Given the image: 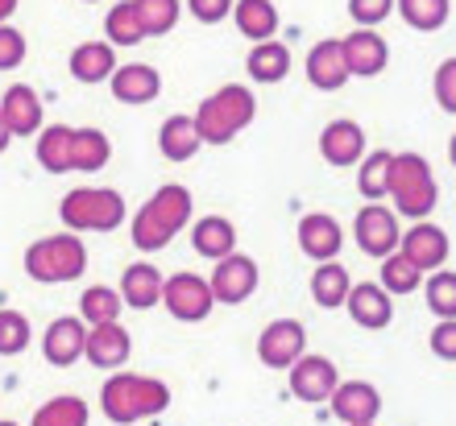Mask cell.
Instances as JSON below:
<instances>
[{
  "label": "cell",
  "mask_w": 456,
  "mask_h": 426,
  "mask_svg": "<svg viewBox=\"0 0 456 426\" xmlns=\"http://www.w3.org/2000/svg\"><path fill=\"white\" fill-rule=\"evenodd\" d=\"M100 406H104V414H109L117 426H129V422H142V418H150V414H162L170 406V390L154 377L117 373V377L104 381Z\"/></svg>",
  "instance_id": "6da1fadb"
},
{
  "label": "cell",
  "mask_w": 456,
  "mask_h": 426,
  "mask_svg": "<svg viewBox=\"0 0 456 426\" xmlns=\"http://www.w3.org/2000/svg\"><path fill=\"white\" fill-rule=\"evenodd\" d=\"M187 215H191V195L187 187L179 182H167L162 190H154V199L145 203L137 220H133V245L145 253L162 249L183 224H187Z\"/></svg>",
  "instance_id": "7a4b0ae2"
},
{
  "label": "cell",
  "mask_w": 456,
  "mask_h": 426,
  "mask_svg": "<svg viewBox=\"0 0 456 426\" xmlns=\"http://www.w3.org/2000/svg\"><path fill=\"white\" fill-rule=\"evenodd\" d=\"M253 95L245 92L240 84H228L220 87L216 95H208L204 104H200V117H195V129H200V137L212 145H224L232 141L245 125L253 120Z\"/></svg>",
  "instance_id": "3957f363"
},
{
  "label": "cell",
  "mask_w": 456,
  "mask_h": 426,
  "mask_svg": "<svg viewBox=\"0 0 456 426\" xmlns=\"http://www.w3.org/2000/svg\"><path fill=\"white\" fill-rule=\"evenodd\" d=\"M59 215L71 232H112L125 220V199L109 187H79L62 199Z\"/></svg>",
  "instance_id": "277c9868"
},
{
  "label": "cell",
  "mask_w": 456,
  "mask_h": 426,
  "mask_svg": "<svg viewBox=\"0 0 456 426\" xmlns=\"http://www.w3.org/2000/svg\"><path fill=\"white\" fill-rule=\"evenodd\" d=\"M87 265V249L79 237H46L34 240L25 253V273L34 282H75Z\"/></svg>",
  "instance_id": "5b68a950"
},
{
  "label": "cell",
  "mask_w": 456,
  "mask_h": 426,
  "mask_svg": "<svg viewBox=\"0 0 456 426\" xmlns=\"http://www.w3.org/2000/svg\"><path fill=\"white\" fill-rule=\"evenodd\" d=\"M390 195H395L398 212L411 215V220H423V215L436 207V178L419 154H395Z\"/></svg>",
  "instance_id": "8992f818"
},
{
  "label": "cell",
  "mask_w": 456,
  "mask_h": 426,
  "mask_svg": "<svg viewBox=\"0 0 456 426\" xmlns=\"http://www.w3.org/2000/svg\"><path fill=\"white\" fill-rule=\"evenodd\" d=\"M162 302L170 307L175 319L200 323V319H208V310H212L216 294H212V285H208L204 277H195V273H175V277L162 285Z\"/></svg>",
  "instance_id": "52a82bcc"
},
{
  "label": "cell",
  "mask_w": 456,
  "mask_h": 426,
  "mask_svg": "<svg viewBox=\"0 0 456 426\" xmlns=\"http://www.w3.org/2000/svg\"><path fill=\"white\" fill-rule=\"evenodd\" d=\"M303 348H307V335H303V323L295 319H274L257 340V356L270 368H295L303 360Z\"/></svg>",
  "instance_id": "ba28073f"
},
{
  "label": "cell",
  "mask_w": 456,
  "mask_h": 426,
  "mask_svg": "<svg viewBox=\"0 0 456 426\" xmlns=\"http://www.w3.org/2000/svg\"><path fill=\"white\" fill-rule=\"evenodd\" d=\"M340 390V377H337V365L324 360V356H303L299 365L290 368V393L299 402H332V393Z\"/></svg>",
  "instance_id": "9c48e42d"
},
{
  "label": "cell",
  "mask_w": 456,
  "mask_h": 426,
  "mask_svg": "<svg viewBox=\"0 0 456 426\" xmlns=\"http://www.w3.org/2000/svg\"><path fill=\"white\" fill-rule=\"evenodd\" d=\"M403 240V232H398L395 215L386 212V207H378V203H370V207H361L357 212V245L361 253H370V257H390L395 253V245Z\"/></svg>",
  "instance_id": "30bf717a"
},
{
  "label": "cell",
  "mask_w": 456,
  "mask_h": 426,
  "mask_svg": "<svg viewBox=\"0 0 456 426\" xmlns=\"http://www.w3.org/2000/svg\"><path fill=\"white\" fill-rule=\"evenodd\" d=\"M378 410H382V398H378V390H373L370 381H345L332 393V414L345 426H373Z\"/></svg>",
  "instance_id": "8fae6325"
},
{
  "label": "cell",
  "mask_w": 456,
  "mask_h": 426,
  "mask_svg": "<svg viewBox=\"0 0 456 426\" xmlns=\"http://www.w3.org/2000/svg\"><path fill=\"white\" fill-rule=\"evenodd\" d=\"M257 290V265L249 257H224L216 261V273H212V294L216 302H245V298Z\"/></svg>",
  "instance_id": "7c38bea8"
},
{
  "label": "cell",
  "mask_w": 456,
  "mask_h": 426,
  "mask_svg": "<svg viewBox=\"0 0 456 426\" xmlns=\"http://www.w3.org/2000/svg\"><path fill=\"white\" fill-rule=\"evenodd\" d=\"M42 352H46L50 365H59V368L75 365V360L87 352V327H84V319H71V315H67V319H54L46 327Z\"/></svg>",
  "instance_id": "4fadbf2b"
},
{
  "label": "cell",
  "mask_w": 456,
  "mask_h": 426,
  "mask_svg": "<svg viewBox=\"0 0 456 426\" xmlns=\"http://www.w3.org/2000/svg\"><path fill=\"white\" fill-rule=\"evenodd\" d=\"M299 245H303V253H307L312 261L328 265V261L340 253L345 237H340V224L332 220V215L315 212V215H303V224H299Z\"/></svg>",
  "instance_id": "5bb4252c"
},
{
  "label": "cell",
  "mask_w": 456,
  "mask_h": 426,
  "mask_svg": "<svg viewBox=\"0 0 456 426\" xmlns=\"http://www.w3.org/2000/svg\"><path fill=\"white\" fill-rule=\"evenodd\" d=\"M0 112L9 120L12 137H29V133L42 129V100H37V92L29 84L9 87L4 100H0Z\"/></svg>",
  "instance_id": "9a60e30c"
},
{
  "label": "cell",
  "mask_w": 456,
  "mask_h": 426,
  "mask_svg": "<svg viewBox=\"0 0 456 426\" xmlns=\"http://www.w3.org/2000/svg\"><path fill=\"white\" fill-rule=\"evenodd\" d=\"M340 46H345L348 75H378V71H386L390 50H386V42L373 34V29H357V34L345 37Z\"/></svg>",
  "instance_id": "2e32d148"
},
{
  "label": "cell",
  "mask_w": 456,
  "mask_h": 426,
  "mask_svg": "<svg viewBox=\"0 0 456 426\" xmlns=\"http://www.w3.org/2000/svg\"><path fill=\"white\" fill-rule=\"evenodd\" d=\"M307 79H312L320 92H337L348 79V62H345V46L340 42H320V46L307 54Z\"/></svg>",
  "instance_id": "e0dca14e"
},
{
  "label": "cell",
  "mask_w": 456,
  "mask_h": 426,
  "mask_svg": "<svg viewBox=\"0 0 456 426\" xmlns=\"http://www.w3.org/2000/svg\"><path fill=\"white\" fill-rule=\"evenodd\" d=\"M129 332L120 323H104V327H92L87 332V360L96 368H120L129 360Z\"/></svg>",
  "instance_id": "ac0fdd59"
},
{
  "label": "cell",
  "mask_w": 456,
  "mask_h": 426,
  "mask_svg": "<svg viewBox=\"0 0 456 426\" xmlns=\"http://www.w3.org/2000/svg\"><path fill=\"white\" fill-rule=\"evenodd\" d=\"M361 149H365V137H361V129L353 120H332V125L320 133V154H324V162H332V166H353L361 157Z\"/></svg>",
  "instance_id": "d6986e66"
},
{
  "label": "cell",
  "mask_w": 456,
  "mask_h": 426,
  "mask_svg": "<svg viewBox=\"0 0 456 426\" xmlns=\"http://www.w3.org/2000/svg\"><path fill=\"white\" fill-rule=\"evenodd\" d=\"M348 310H353V319L361 323V327H370V332H378V327H386V323L395 319V307H390V298H386L382 285H353L348 290Z\"/></svg>",
  "instance_id": "ffe728a7"
},
{
  "label": "cell",
  "mask_w": 456,
  "mask_h": 426,
  "mask_svg": "<svg viewBox=\"0 0 456 426\" xmlns=\"http://www.w3.org/2000/svg\"><path fill=\"white\" fill-rule=\"evenodd\" d=\"M158 92H162V79H158V71L145 67V62L120 67V71L112 75V95H117L120 104H150Z\"/></svg>",
  "instance_id": "44dd1931"
},
{
  "label": "cell",
  "mask_w": 456,
  "mask_h": 426,
  "mask_svg": "<svg viewBox=\"0 0 456 426\" xmlns=\"http://www.w3.org/2000/svg\"><path fill=\"white\" fill-rule=\"evenodd\" d=\"M403 257H411L419 269H436L448 257V237L436 224H415L403 237Z\"/></svg>",
  "instance_id": "7402d4cb"
},
{
  "label": "cell",
  "mask_w": 456,
  "mask_h": 426,
  "mask_svg": "<svg viewBox=\"0 0 456 426\" xmlns=\"http://www.w3.org/2000/svg\"><path fill=\"white\" fill-rule=\"evenodd\" d=\"M71 75L79 84H100V79H112L117 75V59H112L109 42H87V46L71 50Z\"/></svg>",
  "instance_id": "603a6c76"
},
{
  "label": "cell",
  "mask_w": 456,
  "mask_h": 426,
  "mask_svg": "<svg viewBox=\"0 0 456 426\" xmlns=\"http://www.w3.org/2000/svg\"><path fill=\"white\" fill-rule=\"evenodd\" d=\"M191 245L200 257H212V261H224L232 257V245H237V228L228 224L224 215H208V220H200L191 232Z\"/></svg>",
  "instance_id": "cb8c5ba5"
},
{
  "label": "cell",
  "mask_w": 456,
  "mask_h": 426,
  "mask_svg": "<svg viewBox=\"0 0 456 426\" xmlns=\"http://www.w3.org/2000/svg\"><path fill=\"white\" fill-rule=\"evenodd\" d=\"M162 273L154 269V265H129L125 269V277H120V294H125V302L137 310L154 307V302H162Z\"/></svg>",
  "instance_id": "d4e9b609"
},
{
  "label": "cell",
  "mask_w": 456,
  "mask_h": 426,
  "mask_svg": "<svg viewBox=\"0 0 456 426\" xmlns=\"http://www.w3.org/2000/svg\"><path fill=\"white\" fill-rule=\"evenodd\" d=\"M200 145H204V137L195 129V120H187V117H170L167 125H162V133H158V149H162V157H170V162L195 157Z\"/></svg>",
  "instance_id": "484cf974"
},
{
  "label": "cell",
  "mask_w": 456,
  "mask_h": 426,
  "mask_svg": "<svg viewBox=\"0 0 456 426\" xmlns=\"http://www.w3.org/2000/svg\"><path fill=\"white\" fill-rule=\"evenodd\" d=\"M71 141H75V129H67V125L42 129V137H37V162H42V170L67 174L71 170Z\"/></svg>",
  "instance_id": "4316f807"
},
{
  "label": "cell",
  "mask_w": 456,
  "mask_h": 426,
  "mask_svg": "<svg viewBox=\"0 0 456 426\" xmlns=\"http://www.w3.org/2000/svg\"><path fill=\"white\" fill-rule=\"evenodd\" d=\"M249 75L257 79V84H278L282 75L290 71V50L282 46V42H257V46L249 50Z\"/></svg>",
  "instance_id": "83f0119b"
},
{
  "label": "cell",
  "mask_w": 456,
  "mask_h": 426,
  "mask_svg": "<svg viewBox=\"0 0 456 426\" xmlns=\"http://www.w3.org/2000/svg\"><path fill=\"white\" fill-rule=\"evenodd\" d=\"M348 273H345V265H337V261H328V265H320V269L312 273V294H315V302L320 307H345L348 302Z\"/></svg>",
  "instance_id": "f1b7e54d"
},
{
  "label": "cell",
  "mask_w": 456,
  "mask_h": 426,
  "mask_svg": "<svg viewBox=\"0 0 456 426\" xmlns=\"http://www.w3.org/2000/svg\"><path fill=\"white\" fill-rule=\"evenodd\" d=\"M232 12H237V29L245 37H274V29H278V12H274V4L270 0H237L232 4Z\"/></svg>",
  "instance_id": "f546056e"
},
{
  "label": "cell",
  "mask_w": 456,
  "mask_h": 426,
  "mask_svg": "<svg viewBox=\"0 0 456 426\" xmlns=\"http://www.w3.org/2000/svg\"><path fill=\"white\" fill-rule=\"evenodd\" d=\"M109 137L96 129H75V141H71V170H104L109 166Z\"/></svg>",
  "instance_id": "4dcf8cb0"
},
{
  "label": "cell",
  "mask_w": 456,
  "mask_h": 426,
  "mask_svg": "<svg viewBox=\"0 0 456 426\" xmlns=\"http://www.w3.org/2000/svg\"><path fill=\"white\" fill-rule=\"evenodd\" d=\"M104 34H109V42L112 46H137L145 37V29H142V17H137V4H117V9L104 17Z\"/></svg>",
  "instance_id": "1f68e13d"
},
{
  "label": "cell",
  "mask_w": 456,
  "mask_h": 426,
  "mask_svg": "<svg viewBox=\"0 0 456 426\" xmlns=\"http://www.w3.org/2000/svg\"><path fill=\"white\" fill-rule=\"evenodd\" d=\"M79 310L92 327H104V323H117L120 315V294L109 290V285H87L84 298H79Z\"/></svg>",
  "instance_id": "d6a6232c"
},
{
  "label": "cell",
  "mask_w": 456,
  "mask_h": 426,
  "mask_svg": "<svg viewBox=\"0 0 456 426\" xmlns=\"http://www.w3.org/2000/svg\"><path fill=\"white\" fill-rule=\"evenodd\" d=\"M398 12H403V21L411 29L432 34V29H440L448 21V0H398Z\"/></svg>",
  "instance_id": "836d02e7"
},
{
  "label": "cell",
  "mask_w": 456,
  "mask_h": 426,
  "mask_svg": "<svg viewBox=\"0 0 456 426\" xmlns=\"http://www.w3.org/2000/svg\"><path fill=\"white\" fill-rule=\"evenodd\" d=\"M390 170H395V154H370L365 157V166L357 174V187L365 199H382L386 190H390Z\"/></svg>",
  "instance_id": "e575fe53"
},
{
  "label": "cell",
  "mask_w": 456,
  "mask_h": 426,
  "mask_svg": "<svg viewBox=\"0 0 456 426\" xmlns=\"http://www.w3.org/2000/svg\"><path fill=\"white\" fill-rule=\"evenodd\" d=\"M29 426H87V402L79 398H54L34 414Z\"/></svg>",
  "instance_id": "d590c367"
},
{
  "label": "cell",
  "mask_w": 456,
  "mask_h": 426,
  "mask_svg": "<svg viewBox=\"0 0 456 426\" xmlns=\"http://www.w3.org/2000/svg\"><path fill=\"white\" fill-rule=\"evenodd\" d=\"M137 4V17H142L145 37L170 34L175 21H179V0H133Z\"/></svg>",
  "instance_id": "8d00e7d4"
},
{
  "label": "cell",
  "mask_w": 456,
  "mask_h": 426,
  "mask_svg": "<svg viewBox=\"0 0 456 426\" xmlns=\"http://www.w3.org/2000/svg\"><path fill=\"white\" fill-rule=\"evenodd\" d=\"M419 265H415V261L411 257H403V253H390V257L382 261V290L386 294H411V290H415V285H419Z\"/></svg>",
  "instance_id": "74e56055"
},
{
  "label": "cell",
  "mask_w": 456,
  "mask_h": 426,
  "mask_svg": "<svg viewBox=\"0 0 456 426\" xmlns=\"http://www.w3.org/2000/svg\"><path fill=\"white\" fill-rule=\"evenodd\" d=\"M29 348V319L21 310H0V356H17Z\"/></svg>",
  "instance_id": "f35d334b"
},
{
  "label": "cell",
  "mask_w": 456,
  "mask_h": 426,
  "mask_svg": "<svg viewBox=\"0 0 456 426\" xmlns=\"http://www.w3.org/2000/svg\"><path fill=\"white\" fill-rule=\"evenodd\" d=\"M428 307L440 319H456V273H436L428 282Z\"/></svg>",
  "instance_id": "ab89813d"
},
{
  "label": "cell",
  "mask_w": 456,
  "mask_h": 426,
  "mask_svg": "<svg viewBox=\"0 0 456 426\" xmlns=\"http://www.w3.org/2000/svg\"><path fill=\"white\" fill-rule=\"evenodd\" d=\"M25 59V37L9 25H0V71H12V67H21Z\"/></svg>",
  "instance_id": "60d3db41"
},
{
  "label": "cell",
  "mask_w": 456,
  "mask_h": 426,
  "mask_svg": "<svg viewBox=\"0 0 456 426\" xmlns=\"http://www.w3.org/2000/svg\"><path fill=\"white\" fill-rule=\"evenodd\" d=\"M390 9H395V0H348V12H353V21H361V25L386 21Z\"/></svg>",
  "instance_id": "b9f144b4"
},
{
  "label": "cell",
  "mask_w": 456,
  "mask_h": 426,
  "mask_svg": "<svg viewBox=\"0 0 456 426\" xmlns=\"http://www.w3.org/2000/svg\"><path fill=\"white\" fill-rule=\"evenodd\" d=\"M436 100H440V108L456 112V59H448L444 67L436 71Z\"/></svg>",
  "instance_id": "7bdbcfd3"
},
{
  "label": "cell",
  "mask_w": 456,
  "mask_h": 426,
  "mask_svg": "<svg viewBox=\"0 0 456 426\" xmlns=\"http://www.w3.org/2000/svg\"><path fill=\"white\" fill-rule=\"evenodd\" d=\"M187 9L195 12V21H208L216 25L228 17V9H232V0H187Z\"/></svg>",
  "instance_id": "ee69618b"
},
{
  "label": "cell",
  "mask_w": 456,
  "mask_h": 426,
  "mask_svg": "<svg viewBox=\"0 0 456 426\" xmlns=\"http://www.w3.org/2000/svg\"><path fill=\"white\" fill-rule=\"evenodd\" d=\"M432 352L440 360H456V319H444L432 332Z\"/></svg>",
  "instance_id": "f6af8a7d"
},
{
  "label": "cell",
  "mask_w": 456,
  "mask_h": 426,
  "mask_svg": "<svg viewBox=\"0 0 456 426\" xmlns=\"http://www.w3.org/2000/svg\"><path fill=\"white\" fill-rule=\"evenodd\" d=\"M9 141H12V129H9V120H4V112H0V154L9 149Z\"/></svg>",
  "instance_id": "bcb514c9"
},
{
  "label": "cell",
  "mask_w": 456,
  "mask_h": 426,
  "mask_svg": "<svg viewBox=\"0 0 456 426\" xmlns=\"http://www.w3.org/2000/svg\"><path fill=\"white\" fill-rule=\"evenodd\" d=\"M12 9H17V0H0V25L12 17Z\"/></svg>",
  "instance_id": "7dc6e473"
},
{
  "label": "cell",
  "mask_w": 456,
  "mask_h": 426,
  "mask_svg": "<svg viewBox=\"0 0 456 426\" xmlns=\"http://www.w3.org/2000/svg\"><path fill=\"white\" fill-rule=\"evenodd\" d=\"M448 157H452V166H456V137H452V145H448Z\"/></svg>",
  "instance_id": "c3c4849f"
},
{
  "label": "cell",
  "mask_w": 456,
  "mask_h": 426,
  "mask_svg": "<svg viewBox=\"0 0 456 426\" xmlns=\"http://www.w3.org/2000/svg\"><path fill=\"white\" fill-rule=\"evenodd\" d=\"M0 426H17V422H0Z\"/></svg>",
  "instance_id": "681fc988"
},
{
  "label": "cell",
  "mask_w": 456,
  "mask_h": 426,
  "mask_svg": "<svg viewBox=\"0 0 456 426\" xmlns=\"http://www.w3.org/2000/svg\"><path fill=\"white\" fill-rule=\"evenodd\" d=\"M87 4H92V0H87Z\"/></svg>",
  "instance_id": "f907efd6"
}]
</instances>
